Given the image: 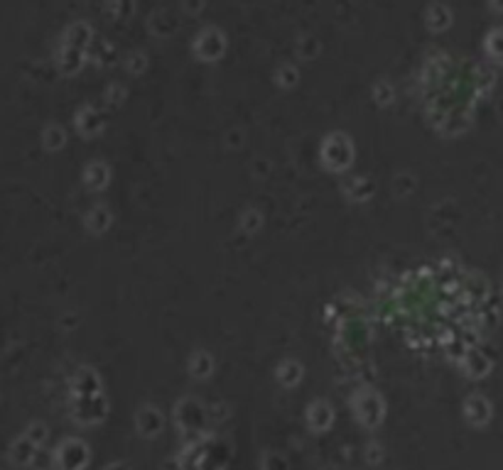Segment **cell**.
Masks as SVG:
<instances>
[{"mask_svg": "<svg viewBox=\"0 0 503 470\" xmlns=\"http://www.w3.org/2000/svg\"><path fill=\"white\" fill-rule=\"evenodd\" d=\"M353 154H356V149H353L351 137L344 135V132H329V135L322 140L320 157L322 162H325V167L332 169V172L337 174L346 172L353 164Z\"/></svg>", "mask_w": 503, "mask_h": 470, "instance_id": "6da1fadb", "label": "cell"}, {"mask_svg": "<svg viewBox=\"0 0 503 470\" xmlns=\"http://www.w3.org/2000/svg\"><path fill=\"white\" fill-rule=\"evenodd\" d=\"M207 407L194 397H184L174 407V421L184 436H192V441H199L207 428Z\"/></svg>", "mask_w": 503, "mask_h": 470, "instance_id": "7a4b0ae2", "label": "cell"}, {"mask_svg": "<svg viewBox=\"0 0 503 470\" xmlns=\"http://www.w3.org/2000/svg\"><path fill=\"white\" fill-rule=\"evenodd\" d=\"M351 409L356 419L368 428H376L378 423L386 419V402L376 390H358L351 397Z\"/></svg>", "mask_w": 503, "mask_h": 470, "instance_id": "3957f363", "label": "cell"}, {"mask_svg": "<svg viewBox=\"0 0 503 470\" xmlns=\"http://www.w3.org/2000/svg\"><path fill=\"white\" fill-rule=\"evenodd\" d=\"M106 416H109V400H106V395L76 397V400H71V419L84 423V426L104 421Z\"/></svg>", "mask_w": 503, "mask_h": 470, "instance_id": "277c9868", "label": "cell"}, {"mask_svg": "<svg viewBox=\"0 0 503 470\" xmlns=\"http://www.w3.org/2000/svg\"><path fill=\"white\" fill-rule=\"evenodd\" d=\"M89 463V446L81 438H64L54 451V466L59 470H84Z\"/></svg>", "mask_w": 503, "mask_h": 470, "instance_id": "5b68a950", "label": "cell"}, {"mask_svg": "<svg viewBox=\"0 0 503 470\" xmlns=\"http://www.w3.org/2000/svg\"><path fill=\"white\" fill-rule=\"evenodd\" d=\"M192 51L202 61H219L226 51V35L219 27H204L192 44Z\"/></svg>", "mask_w": 503, "mask_h": 470, "instance_id": "8992f818", "label": "cell"}, {"mask_svg": "<svg viewBox=\"0 0 503 470\" xmlns=\"http://www.w3.org/2000/svg\"><path fill=\"white\" fill-rule=\"evenodd\" d=\"M69 392H71V400H76V397L104 395V380H101V375L96 373L94 368L81 365V368H76L74 375L69 377Z\"/></svg>", "mask_w": 503, "mask_h": 470, "instance_id": "52a82bcc", "label": "cell"}, {"mask_svg": "<svg viewBox=\"0 0 503 470\" xmlns=\"http://www.w3.org/2000/svg\"><path fill=\"white\" fill-rule=\"evenodd\" d=\"M74 128L76 132H79L81 137H96L104 132L106 128V118L104 113L99 111L96 106H91V103H84V106L79 108V111L74 113Z\"/></svg>", "mask_w": 503, "mask_h": 470, "instance_id": "ba28073f", "label": "cell"}, {"mask_svg": "<svg viewBox=\"0 0 503 470\" xmlns=\"http://www.w3.org/2000/svg\"><path fill=\"white\" fill-rule=\"evenodd\" d=\"M461 294H464L471 304L481 307V304L489 302L491 284L484 275H481V272H466V275L461 277Z\"/></svg>", "mask_w": 503, "mask_h": 470, "instance_id": "9c48e42d", "label": "cell"}, {"mask_svg": "<svg viewBox=\"0 0 503 470\" xmlns=\"http://www.w3.org/2000/svg\"><path fill=\"white\" fill-rule=\"evenodd\" d=\"M94 39H96V32L94 27H91V23H86V20H74V23L64 30V35H61V44H69V47L84 49V51L91 47Z\"/></svg>", "mask_w": 503, "mask_h": 470, "instance_id": "30bf717a", "label": "cell"}, {"mask_svg": "<svg viewBox=\"0 0 503 470\" xmlns=\"http://www.w3.org/2000/svg\"><path fill=\"white\" fill-rule=\"evenodd\" d=\"M135 423H138V431H140L143 436L152 438L162 431V426H165V416H162L160 407L145 404V407H140V412H138Z\"/></svg>", "mask_w": 503, "mask_h": 470, "instance_id": "8fae6325", "label": "cell"}, {"mask_svg": "<svg viewBox=\"0 0 503 470\" xmlns=\"http://www.w3.org/2000/svg\"><path fill=\"white\" fill-rule=\"evenodd\" d=\"M491 358L484 353V350L476 345V348H471L469 353L464 355V360L459 363V368L464 370L466 377H471V380H481V377H486L491 373Z\"/></svg>", "mask_w": 503, "mask_h": 470, "instance_id": "7c38bea8", "label": "cell"}, {"mask_svg": "<svg viewBox=\"0 0 503 470\" xmlns=\"http://www.w3.org/2000/svg\"><path fill=\"white\" fill-rule=\"evenodd\" d=\"M86 61L89 59H86L84 49L69 47V44H59V49H56V69L64 76H71L76 74V71H81V66H84Z\"/></svg>", "mask_w": 503, "mask_h": 470, "instance_id": "4fadbf2b", "label": "cell"}, {"mask_svg": "<svg viewBox=\"0 0 503 470\" xmlns=\"http://www.w3.org/2000/svg\"><path fill=\"white\" fill-rule=\"evenodd\" d=\"M307 423L315 431H327L334 423V407L327 400H315L307 407Z\"/></svg>", "mask_w": 503, "mask_h": 470, "instance_id": "5bb4252c", "label": "cell"}, {"mask_svg": "<svg viewBox=\"0 0 503 470\" xmlns=\"http://www.w3.org/2000/svg\"><path fill=\"white\" fill-rule=\"evenodd\" d=\"M84 184L91 191H104L111 184V167L104 159H94L84 169Z\"/></svg>", "mask_w": 503, "mask_h": 470, "instance_id": "9a60e30c", "label": "cell"}, {"mask_svg": "<svg viewBox=\"0 0 503 470\" xmlns=\"http://www.w3.org/2000/svg\"><path fill=\"white\" fill-rule=\"evenodd\" d=\"M84 225H86V230H89V233H94V235L106 233V230H109L111 225H113L111 209H109V206H104V204L91 206V209L86 211V216H84Z\"/></svg>", "mask_w": 503, "mask_h": 470, "instance_id": "2e32d148", "label": "cell"}, {"mask_svg": "<svg viewBox=\"0 0 503 470\" xmlns=\"http://www.w3.org/2000/svg\"><path fill=\"white\" fill-rule=\"evenodd\" d=\"M464 416L469 423L481 426V423L491 419V402L486 400L484 395H471L469 400L464 402Z\"/></svg>", "mask_w": 503, "mask_h": 470, "instance_id": "e0dca14e", "label": "cell"}, {"mask_svg": "<svg viewBox=\"0 0 503 470\" xmlns=\"http://www.w3.org/2000/svg\"><path fill=\"white\" fill-rule=\"evenodd\" d=\"M302 377H305V368H302V363L297 358H285L278 368H275V380H278L282 387H287V390L300 385Z\"/></svg>", "mask_w": 503, "mask_h": 470, "instance_id": "ac0fdd59", "label": "cell"}, {"mask_svg": "<svg viewBox=\"0 0 503 470\" xmlns=\"http://www.w3.org/2000/svg\"><path fill=\"white\" fill-rule=\"evenodd\" d=\"M214 368H217V360H214V355L209 353V350H197V353H192V358H189L187 363V370L194 380H207V377H212Z\"/></svg>", "mask_w": 503, "mask_h": 470, "instance_id": "d6986e66", "label": "cell"}, {"mask_svg": "<svg viewBox=\"0 0 503 470\" xmlns=\"http://www.w3.org/2000/svg\"><path fill=\"white\" fill-rule=\"evenodd\" d=\"M86 59L94 61L96 66H111L113 61H116V47H113L106 37H99V35H96L91 47L86 49Z\"/></svg>", "mask_w": 503, "mask_h": 470, "instance_id": "ffe728a7", "label": "cell"}, {"mask_svg": "<svg viewBox=\"0 0 503 470\" xmlns=\"http://www.w3.org/2000/svg\"><path fill=\"white\" fill-rule=\"evenodd\" d=\"M452 10L447 5L442 3H432L428 10H425V23H428L430 30H435V32H442V30H447L452 25Z\"/></svg>", "mask_w": 503, "mask_h": 470, "instance_id": "44dd1931", "label": "cell"}, {"mask_svg": "<svg viewBox=\"0 0 503 470\" xmlns=\"http://www.w3.org/2000/svg\"><path fill=\"white\" fill-rule=\"evenodd\" d=\"M37 448L40 446H35V443L23 433V436L15 438L13 446H10V456H13V461L20 463V466H28V463H32L35 456H37Z\"/></svg>", "mask_w": 503, "mask_h": 470, "instance_id": "7402d4cb", "label": "cell"}, {"mask_svg": "<svg viewBox=\"0 0 503 470\" xmlns=\"http://www.w3.org/2000/svg\"><path fill=\"white\" fill-rule=\"evenodd\" d=\"M344 194L351 201H368L373 196V184L366 177H351L344 182Z\"/></svg>", "mask_w": 503, "mask_h": 470, "instance_id": "603a6c76", "label": "cell"}, {"mask_svg": "<svg viewBox=\"0 0 503 470\" xmlns=\"http://www.w3.org/2000/svg\"><path fill=\"white\" fill-rule=\"evenodd\" d=\"M42 144H44V149H49V152L61 149L66 144V130L61 125H56V123H49V125L42 130Z\"/></svg>", "mask_w": 503, "mask_h": 470, "instance_id": "cb8c5ba5", "label": "cell"}, {"mask_svg": "<svg viewBox=\"0 0 503 470\" xmlns=\"http://www.w3.org/2000/svg\"><path fill=\"white\" fill-rule=\"evenodd\" d=\"M150 30L157 35V37H167L177 30V20H172V15L167 10H160V13L150 15Z\"/></svg>", "mask_w": 503, "mask_h": 470, "instance_id": "d4e9b609", "label": "cell"}, {"mask_svg": "<svg viewBox=\"0 0 503 470\" xmlns=\"http://www.w3.org/2000/svg\"><path fill=\"white\" fill-rule=\"evenodd\" d=\"M275 81H278L282 89H292V86L300 81V71H297L295 64L285 61V64H280L278 69H275Z\"/></svg>", "mask_w": 503, "mask_h": 470, "instance_id": "484cf974", "label": "cell"}, {"mask_svg": "<svg viewBox=\"0 0 503 470\" xmlns=\"http://www.w3.org/2000/svg\"><path fill=\"white\" fill-rule=\"evenodd\" d=\"M260 225H263V214L258 209L243 211V216H241V230L246 235H255L260 230Z\"/></svg>", "mask_w": 503, "mask_h": 470, "instance_id": "4316f807", "label": "cell"}, {"mask_svg": "<svg viewBox=\"0 0 503 470\" xmlns=\"http://www.w3.org/2000/svg\"><path fill=\"white\" fill-rule=\"evenodd\" d=\"M486 51H489L491 59L503 64V27H496L489 32V37H486Z\"/></svg>", "mask_w": 503, "mask_h": 470, "instance_id": "83f0119b", "label": "cell"}, {"mask_svg": "<svg viewBox=\"0 0 503 470\" xmlns=\"http://www.w3.org/2000/svg\"><path fill=\"white\" fill-rule=\"evenodd\" d=\"M373 98H376L378 106H391L395 101V89H393L391 81H386V79L376 81V86H373Z\"/></svg>", "mask_w": 503, "mask_h": 470, "instance_id": "f1b7e54d", "label": "cell"}, {"mask_svg": "<svg viewBox=\"0 0 503 470\" xmlns=\"http://www.w3.org/2000/svg\"><path fill=\"white\" fill-rule=\"evenodd\" d=\"M25 436H28L30 441L35 443V446H42V443L47 441V436H49V428L44 426L42 421H32L28 426V431H25Z\"/></svg>", "mask_w": 503, "mask_h": 470, "instance_id": "f546056e", "label": "cell"}, {"mask_svg": "<svg viewBox=\"0 0 503 470\" xmlns=\"http://www.w3.org/2000/svg\"><path fill=\"white\" fill-rule=\"evenodd\" d=\"M126 69L131 71V74H143V71L147 69V56L143 54V51H131L126 59Z\"/></svg>", "mask_w": 503, "mask_h": 470, "instance_id": "4dcf8cb0", "label": "cell"}, {"mask_svg": "<svg viewBox=\"0 0 503 470\" xmlns=\"http://www.w3.org/2000/svg\"><path fill=\"white\" fill-rule=\"evenodd\" d=\"M317 51H320V42H317L315 37H302L300 42H297V54H300L302 59H312V56H317Z\"/></svg>", "mask_w": 503, "mask_h": 470, "instance_id": "1f68e13d", "label": "cell"}, {"mask_svg": "<svg viewBox=\"0 0 503 470\" xmlns=\"http://www.w3.org/2000/svg\"><path fill=\"white\" fill-rule=\"evenodd\" d=\"M123 98H126L123 84H111L109 89H106V103H109V106H121Z\"/></svg>", "mask_w": 503, "mask_h": 470, "instance_id": "d6a6232c", "label": "cell"}, {"mask_svg": "<svg viewBox=\"0 0 503 470\" xmlns=\"http://www.w3.org/2000/svg\"><path fill=\"white\" fill-rule=\"evenodd\" d=\"M131 10H133L131 3H109V5H106V13H111L116 20H121L123 15L131 13Z\"/></svg>", "mask_w": 503, "mask_h": 470, "instance_id": "836d02e7", "label": "cell"}, {"mask_svg": "<svg viewBox=\"0 0 503 470\" xmlns=\"http://www.w3.org/2000/svg\"><path fill=\"white\" fill-rule=\"evenodd\" d=\"M106 470H128V466H126V463H111V466L106 468Z\"/></svg>", "mask_w": 503, "mask_h": 470, "instance_id": "e575fe53", "label": "cell"}]
</instances>
